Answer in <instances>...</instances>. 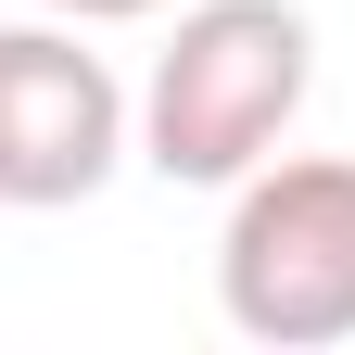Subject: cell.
Listing matches in <instances>:
<instances>
[{
    "label": "cell",
    "instance_id": "cell-1",
    "mask_svg": "<svg viewBox=\"0 0 355 355\" xmlns=\"http://www.w3.org/2000/svg\"><path fill=\"white\" fill-rule=\"evenodd\" d=\"M318 89V26L292 0H191L140 89V165L178 191H241Z\"/></svg>",
    "mask_w": 355,
    "mask_h": 355
},
{
    "label": "cell",
    "instance_id": "cell-3",
    "mask_svg": "<svg viewBox=\"0 0 355 355\" xmlns=\"http://www.w3.org/2000/svg\"><path fill=\"white\" fill-rule=\"evenodd\" d=\"M127 153V89L64 26H0V203H89Z\"/></svg>",
    "mask_w": 355,
    "mask_h": 355
},
{
    "label": "cell",
    "instance_id": "cell-2",
    "mask_svg": "<svg viewBox=\"0 0 355 355\" xmlns=\"http://www.w3.org/2000/svg\"><path fill=\"white\" fill-rule=\"evenodd\" d=\"M216 304H229L241 343L318 355L355 343V165L343 153H266L229 203V241H216Z\"/></svg>",
    "mask_w": 355,
    "mask_h": 355
},
{
    "label": "cell",
    "instance_id": "cell-4",
    "mask_svg": "<svg viewBox=\"0 0 355 355\" xmlns=\"http://www.w3.org/2000/svg\"><path fill=\"white\" fill-rule=\"evenodd\" d=\"M38 13H64V26H127V13H165V0H38Z\"/></svg>",
    "mask_w": 355,
    "mask_h": 355
}]
</instances>
